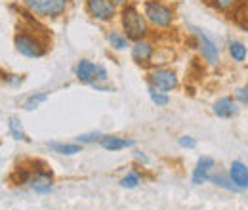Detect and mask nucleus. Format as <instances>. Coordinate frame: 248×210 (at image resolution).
Returning <instances> with one entry per match:
<instances>
[{"label": "nucleus", "mask_w": 248, "mask_h": 210, "mask_svg": "<svg viewBox=\"0 0 248 210\" xmlns=\"http://www.w3.org/2000/svg\"><path fill=\"white\" fill-rule=\"evenodd\" d=\"M121 23H123L124 34L130 40H134V42L143 40L147 36V32H149L145 16H141V12L134 4H126L123 8V12H121Z\"/></svg>", "instance_id": "nucleus-1"}, {"label": "nucleus", "mask_w": 248, "mask_h": 210, "mask_svg": "<svg viewBox=\"0 0 248 210\" xmlns=\"http://www.w3.org/2000/svg\"><path fill=\"white\" fill-rule=\"evenodd\" d=\"M75 77L82 84H90L95 90H109L107 86H103V82H107V71L99 63H93L90 60H80L75 67Z\"/></svg>", "instance_id": "nucleus-2"}, {"label": "nucleus", "mask_w": 248, "mask_h": 210, "mask_svg": "<svg viewBox=\"0 0 248 210\" xmlns=\"http://www.w3.org/2000/svg\"><path fill=\"white\" fill-rule=\"evenodd\" d=\"M143 16L147 19V23L155 25L158 29H168L174 23V10L170 6H166L160 0H147L143 4Z\"/></svg>", "instance_id": "nucleus-3"}, {"label": "nucleus", "mask_w": 248, "mask_h": 210, "mask_svg": "<svg viewBox=\"0 0 248 210\" xmlns=\"http://www.w3.org/2000/svg\"><path fill=\"white\" fill-rule=\"evenodd\" d=\"M14 42H16V50L25 58H42L46 54V44L31 32L19 31L16 34Z\"/></svg>", "instance_id": "nucleus-4"}, {"label": "nucleus", "mask_w": 248, "mask_h": 210, "mask_svg": "<svg viewBox=\"0 0 248 210\" xmlns=\"http://www.w3.org/2000/svg\"><path fill=\"white\" fill-rule=\"evenodd\" d=\"M25 6L40 17H58L65 12L67 0H25Z\"/></svg>", "instance_id": "nucleus-5"}, {"label": "nucleus", "mask_w": 248, "mask_h": 210, "mask_svg": "<svg viewBox=\"0 0 248 210\" xmlns=\"http://www.w3.org/2000/svg\"><path fill=\"white\" fill-rule=\"evenodd\" d=\"M191 29L197 36V48H199L202 60L208 65H217L219 63V46L202 29H199V27H191Z\"/></svg>", "instance_id": "nucleus-6"}, {"label": "nucleus", "mask_w": 248, "mask_h": 210, "mask_svg": "<svg viewBox=\"0 0 248 210\" xmlns=\"http://www.w3.org/2000/svg\"><path fill=\"white\" fill-rule=\"evenodd\" d=\"M149 84L155 86L156 90L162 92H172L178 88L180 84V79L174 71L170 69H155L151 75H149Z\"/></svg>", "instance_id": "nucleus-7"}, {"label": "nucleus", "mask_w": 248, "mask_h": 210, "mask_svg": "<svg viewBox=\"0 0 248 210\" xmlns=\"http://www.w3.org/2000/svg\"><path fill=\"white\" fill-rule=\"evenodd\" d=\"M86 10L99 21H111L117 16V4L113 0H86Z\"/></svg>", "instance_id": "nucleus-8"}, {"label": "nucleus", "mask_w": 248, "mask_h": 210, "mask_svg": "<svg viewBox=\"0 0 248 210\" xmlns=\"http://www.w3.org/2000/svg\"><path fill=\"white\" fill-rule=\"evenodd\" d=\"M214 168H216V162H214L212 157H208V155L201 157V159L197 161L195 168H193V176H191L193 185H202V183H206V181L210 180Z\"/></svg>", "instance_id": "nucleus-9"}, {"label": "nucleus", "mask_w": 248, "mask_h": 210, "mask_svg": "<svg viewBox=\"0 0 248 210\" xmlns=\"http://www.w3.org/2000/svg\"><path fill=\"white\" fill-rule=\"evenodd\" d=\"M29 187H31L34 193L38 195H46L52 191L54 187V176L50 170H44V168H38L31 174V180H29Z\"/></svg>", "instance_id": "nucleus-10"}, {"label": "nucleus", "mask_w": 248, "mask_h": 210, "mask_svg": "<svg viewBox=\"0 0 248 210\" xmlns=\"http://www.w3.org/2000/svg\"><path fill=\"white\" fill-rule=\"evenodd\" d=\"M239 111H241L239 101L235 97H229V96L219 97L216 103L212 105V113L216 115L217 119H233V117L239 115Z\"/></svg>", "instance_id": "nucleus-11"}, {"label": "nucleus", "mask_w": 248, "mask_h": 210, "mask_svg": "<svg viewBox=\"0 0 248 210\" xmlns=\"http://www.w3.org/2000/svg\"><path fill=\"white\" fill-rule=\"evenodd\" d=\"M227 174H229V178L233 181V185L237 187V191H247L248 189V166L243 161H233Z\"/></svg>", "instance_id": "nucleus-12"}, {"label": "nucleus", "mask_w": 248, "mask_h": 210, "mask_svg": "<svg viewBox=\"0 0 248 210\" xmlns=\"http://www.w3.org/2000/svg\"><path fill=\"white\" fill-rule=\"evenodd\" d=\"M153 54H155V48H153V44L151 42H147V40H138V42H134V46H132V58L136 63H149V61L153 60Z\"/></svg>", "instance_id": "nucleus-13"}, {"label": "nucleus", "mask_w": 248, "mask_h": 210, "mask_svg": "<svg viewBox=\"0 0 248 210\" xmlns=\"http://www.w3.org/2000/svg\"><path fill=\"white\" fill-rule=\"evenodd\" d=\"M134 140L132 138H121V136H101L99 140V145L105 151H121L128 149V147H134Z\"/></svg>", "instance_id": "nucleus-14"}, {"label": "nucleus", "mask_w": 248, "mask_h": 210, "mask_svg": "<svg viewBox=\"0 0 248 210\" xmlns=\"http://www.w3.org/2000/svg\"><path fill=\"white\" fill-rule=\"evenodd\" d=\"M231 19L239 25V27H243V29L248 31V0H239L237 4H235V8L231 10Z\"/></svg>", "instance_id": "nucleus-15"}, {"label": "nucleus", "mask_w": 248, "mask_h": 210, "mask_svg": "<svg viewBox=\"0 0 248 210\" xmlns=\"http://www.w3.org/2000/svg\"><path fill=\"white\" fill-rule=\"evenodd\" d=\"M107 42L113 50H119V52L130 48V38L124 32H119V31H109L107 32Z\"/></svg>", "instance_id": "nucleus-16"}, {"label": "nucleus", "mask_w": 248, "mask_h": 210, "mask_svg": "<svg viewBox=\"0 0 248 210\" xmlns=\"http://www.w3.org/2000/svg\"><path fill=\"white\" fill-rule=\"evenodd\" d=\"M227 50H229V56H231V60L235 61V63H243V61L247 60L248 50L241 40H229Z\"/></svg>", "instance_id": "nucleus-17"}, {"label": "nucleus", "mask_w": 248, "mask_h": 210, "mask_svg": "<svg viewBox=\"0 0 248 210\" xmlns=\"http://www.w3.org/2000/svg\"><path fill=\"white\" fill-rule=\"evenodd\" d=\"M46 145L54 151V153H58V155H67V157L77 155V153H80V151H82V145H80V144H60V142H48Z\"/></svg>", "instance_id": "nucleus-18"}, {"label": "nucleus", "mask_w": 248, "mask_h": 210, "mask_svg": "<svg viewBox=\"0 0 248 210\" xmlns=\"http://www.w3.org/2000/svg\"><path fill=\"white\" fill-rule=\"evenodd\" d=\"M210 183H214L216 187H221V189H227V191H237V187L233 185V181L229 178V174L227 172H221V170H217V172H212V176H210Z\"/></svg>", "instance_id": "nucleus-19"}, {"label": "nucleus", "mask_w": 248, "mask_h": 210, "mask_svg": "<svg viewBox=\"0 0 248 210\" xmlns=\"http://www.w3.org/2000/svg\"><path fill=\"white\" fill-rule=\"evenodd\" d=\"M8 128H10V134H12L14 140H17V142H29V138H27L23 126H21V120L17 119V117H10Z\"/></svg>", "instance_id": "nucleus-20"}, {"label": "nucleus", "mask_w": 248, "mask_h": 210, "mask_svg": "<svg viewBox=\"0 0 248 210\" xmlns=\"http://www.w3.org/2000/svg\"><path fill=\"white\" fill-rule=\"evenodd\" d=\"M147 92H149V97H151V101L155 103L156 107H166V105L170 103V97H168V94H166V92L156 90L155 86H151V84H149Z\"/></svg>", "instance_id": "nucleus-21"}, {"label": "nucleus", "mask_w": 248, "mask_h": 210, "mask_svg": "<svg viewBox=\"0 0 248 210\" xmlns=\"http://www.w3.org/2000/svg\"><path fill=\"white\" fill-rule=\"evenodd\" d=\"M46 99H48V94H46V92L32 94V96H29V97L23 101V109H25V111H32V109H36L40 103H44Z\"/></svg>", "instance_id": "nucleus-22"}, {"label": "nucleus", "mask_w": 248, "mask_h": 210, "mask_svg": "<svg viewBox=\"0 0 248 210\" xmlns=\"http://www.w3.org/2000/svg\"><path fill=\"white\" fill-rule=\"evenodd\" d=\"M121 185H123L124 189H134V187L140 185V176L136 172H128L123 180H121Z\"/></svg>", "instance_id": "nucleus-23"}, {"label": "nucleus", "mask_w": 248, "mask_h": 210, "mask_svg": "<svg viewBox=\"0 0 248 210\" xmlns=\"http://www.w3.org/2000/svg\"><path fill=\"white\" fill-rule=\"evenodd\" d=\"M101 136L103 134H99V132H90V134H82V136H78L77 138V144H80V145H84V144H99V140H101Z\"/></svg>", "instance_id": "nucleus-24"}, {"label": "nucleus", "mask_w": 248, "mask_h": 210, "mask_svg": "<svg viewBox=\"0 0 248 210\" xmlns=\"http://www.w3.org/2000/svg\"><path fill=\"white\" fill-rule=\"evenodd\" d=\"M239 0H212V6L219 10V12H229V10H233L235 8V4H237Z\"/></svg>", "instance_id": "nucleus-25"}, {"label": "nucleus", "mask_w": 248, "mask_h": 210, "mask_svg": "<svg viewBox=\"0 0 248 210\" xmlns=\"http://www.w3.org/2000/svg\"><path fill=\"white\" fill-rule=\"evenodd\" d=\"M178 144H180V147H184V149H195V147H197V140H195L193 136H180V138H178Z\"/></svg>", "instance_id": "nucleus-26"}, {"label": "nucleus", "mask_w": 248, "mask_h": 210, "mask_svg": "<svg viewBox=\"0 0 248 210\" xmlns=\"http://www.w3.org/2000/svg\"><path fill=\"white\" fill-rule=\"evenodd\" d=\"M235 99H237L239 103H243V105H248V82L245 84V86L237 88V92H235Z\"/></svg>", "instance_id": "nucleus-27"}, {"label": "nucleus", "mask_w": 248, "mask_h": 210, "mask_svg": "<svg viewBox=\"0 0 248 210\" xmlns=\"http://www.w3.org/2000/svg\"><path fill=\"white\" fill-rule=\"evenodd\" d=\"M134 157H136L138 161H141L143 164H149V157H147L143 151H136V153H134Z\"/></svg>", "instance_id": "nucleus-28"}, {"label": "nucleus", "mask_w": 248, "mask_h": 210, "mask_svg": "<svg viewBox=\"0 0 248 210\" xmlns=\"http://www.w3.org/2000/svg\"><path fill=\"white\" fill-rule=\"evenodd\" d=\"M113 2H115V4H128L130 0H113Z\"/></svg>", "instance_id": "nucleus-29"}]
</instances>
